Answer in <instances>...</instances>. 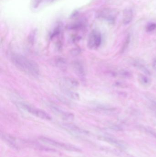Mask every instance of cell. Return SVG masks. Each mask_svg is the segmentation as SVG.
<instances>
[{
    "instance_id": "16",
    "label": "cell",
    "mask_w": 156,
    "mask_h": 157,
    "mask_svg": "<svg viewBox=\"0 0 156 157\" xmlns=\"http://www.w3.org/2000/svg\"><path fill=\"white\" fill-rule=\"evenodd\" d=\"M133 64L136 67L138 68L139 70L144 73L148 75L151 74L150 71L147 68V67L139 62H134Z\"/></svg>"
},
{
    "instance_id": "23",
    "label": "cell",
    "mask_w": 156,
    "mask_h": 157,
    "mask_svg": "<svg viewBox=\"0 0 156 157\" xmlns=\"http://www.w3.org/2000/svg\"><path fill=\"white\" fill-rule=\"evenodd\" d=\"M155 105H156V102H155Z\"/></svg>"
},
{
    "instance_id": "6",
    "label": "cell",
    "mask_w": 156,
    "mask_h": 157,
    "mask_svg": "<svg viewBox=\"0 0 156 157\" xmlns=\"http://www.w3.org/2000/svg\"><path fill=\"white\" fill-rule=\"evenodd\" d=\"M117 12L111 9H104L99 13V17L109 23L113 24L115 22L117 16Z\"/></svg>"
},
{
    "instance_id": "2",
    "label": "cell",
    "mask_w": 156,
    "mask_h": 157,
    "mask_svg": "<svg viewBox=\"0 0 156 157\" xmlns=\"http://www.w3.org/2000/svg\"><path fill=\"white\" fill-rule=\"evenodd\" d=\"M20 107L26 111L30 113V114L39 118L42 120H46V121H51L52 120V117L48 113L36 107H34L29 104H27L23 102H20L19 103Z\"/></svg>"
},
{
    "instance_id": "5",
    "label": "cell",
    "mask_w": 156,
    "mask_h": 157,
    "mask_svg": "<svg viewBox=\"0 0 156 157\" xmlns=\"http://www.w3.org/2000/svg\"><path fill=\"white\" fill-rule=\"evenodd\" d=\"M50 109L55 114L60 116L63 120L67 121H73L74 119V115L71 113L66 111L60 108L58 106L51 104Z\"/></svg>"
},
{
    "instance_id": "8",
    "label": "cell",
    "mask_w": 156,
    "mask_h": 157,
    "mask_svg": "<svg viewBox=\"0 0 156 157\" xmlns=\"http://www.w3.org/2000/svg\"><path fill=\"white\" fill-rule=\"evenodd\" d=\"M61 127L63 129L74 133L78 134L86 135L89 133V132L84 129L80 128L78 126L71 123H62L61 124Z\"/></svg>"
},
{
    "instance_id": "19",
    "label": "cell",
    "mask_w": 156,
    "mask_h": 157,
    "mask_svg": "<svg viewBox=\"0 0 156 157\" xmlns=\"http://www.w3.org/2000/svg\"><path fill=\"white\" fill-rule=\"evenodd\" d=\"M156 29V24L155 23H150L147 25L146 27V30L147 32H152Z\"/></svg>"
},
{
    "instance_id": "18",
    "label": "cell",
    "mask_w": 156,
    "mask_h": 157,
    "mask_svg": "<svg viewBox=\"0 0 156 157\" xmlns=\"http://www.w3.org/2000/svg\"><path fill=\"white\" fill-rule=\"evenodd\" d=\"M118 75L119 76L124 78H130L132 76L131 73L126 70H122L119 71Z\"/></svg>"
},
{
    "instance_id": "1",
    "label": "cell",
    "mask_w": 156,
    "mask_h": 157,
    "mask_svg": "<svg viewBox=\"0 0 156 157\" xmlns=\"http://www.w3.org/2000/svg\"><path fill=\"white\" fill-rule=\"evenodd\" d=\"M11 61L14 65L28 75L37 77L40 73L39 66L33 60L19 54H13Z\"/></svg>"
},
{
    "instance_id": "11",
    "label": "cell",
    "mask_w": 156,
    "mask_h": 157,
    "mask_svg": "<svg viewBox=\"0 0 156 157\" xmlns=\"http://www.w3.org/2000/svg\"><path fill=\"white\" fill-rule=\"evenodd\" d=\"M101 139L105 142H108L110 144L115 146L117 147L122 148H125V144L121 140H118L113 137H108V136H103L101 137Z\"/></svg>"
},
{
    "instance_id": "9",
    "label": "cell",
    "mask_w": 156,
    "mask_h": 157,
    "mask_svg": "<svg viewBox=\"0 0 156 157\" xmlns=\"http://www.w3.org/2000/svg\"><path fill=\"white\" fill-rule=\"evenodd\" d=\"M73 69L78 77L82 80L84 81L86 78L85 69L81 63L79 61H75L72 64Z\"/></svg>"
},
{
    "instance_id": "3",
    "label": "cell",
    "mask_w": 156,
    "mask_h": 157,
    "mask_svg": "<svg viewBox=\"0 0 156 157\" xmlns=\"http://www.w3.org/2000/svg\"><path fill=\"white\" fill-rule=\"evenodd\" d=\"M39 139L41 142L56 147H58L61 149H65L67 151L75 152H80L82 151L81 149L73 145L58 142L56 140H53V139L49 138V137H45V136H40L39 137Z\"/></svg>"
},
{
    "instance_id": "4",
    "label": "cell",
    "mask_w": 156,
    "mask_h": 157,
    "mask_svg": "<svg viewBox=\"0 0 156 157\" xmlns=\"http://www.w3.org/2000/svg\"><path fill=\"white\" fill-rule=\"evenodd\" d=\"M102 42V36L100 33L97 30L91 32L89 37L88 46L90 49H96L100 47Z\"/></svg>"
},
{
    "instance_id": "22",
    "label": "cell",
    "mask_w": 156,
    "mask_h": 157,
    "mask_svg": "<svg viewBox=\"0 0 156 157\" xmlns=\"http://www.w3.org/2000/svg\"><path fill=\"white\" fill-rule=\"evenodd\" d=\"M149 132L151 134L153 135L156 138V133L155 132H152V131H149Z\"/></svg>"
},
{
    "instance_id": "20",
    "label": "cell",
    "mask_w": 156,
    "mask_h": 157,
    "mask_svg": "<svg viewBox=\"0 0 156 157\" xmlns=\"http://www.w3.org/2000/svg\"><path fill=\"white\" fill-rule=\"evenodd\" d=\"M42 0H33L32 4H33V7L34 8H37L38 6L41 3Z\"/></svg>"
},
{
    "instance_id": "21",
    "label": "cell",
    "mask_w": 156,
    "mask_h": 157,
    "mask_svg": "<svg viewBox=\"0 0 156 157\" xmlns=\"http://www.w3.org/2000/svg\"><path fill=\"white\" fill-rule=\"evenodd\" d=\"M153 67L154 71H156V59L154 60L153 63Z\"/></svg>"
},
{
    "instance_id": "12",
    "label": "cell",
    "mask_w": 156,
    "mask_h": 157,
    "mask_svg": "<svg viewBox=\"0 0 156 157\" xmlns=\"http://www.w3.org/2000/svg\"><path fill=\"white\" fill-rule=\"evenodd\" d=\"M133 11L130 8H126L124 10L123 12V22L125 25L130 24L133 19Z\"/></svg>"
},
{
    "instance_id": "17",
    "label": "cell",
    "mask_w": 156,
    "mask_h": 157,
    "mask_svg": "<svg viewBox=\"0 0 156 157\" xmlns=\"http://www.w3.org/2000/svg\"><path fill=\"white\" fill-rule=\"evenodd\" d=\"M130 41H131V37H130V35H128L125 38L122 47L121 48V53H124L125 51V50L127 49V48H128L129 44H130Z\"/></svg>"
},
{
    "instance_id": "13",
    "label": "cell",
    "mask_w": 156,
    "mask_h": 157,
    "mask_svg": "<svg viewBox=\"0 0 156 157\" xmlns=\"http://www.w3.org/2000/svg\"><path fill=\"white\" fill-rule=\"evenodd\" d=\"M62 90L64 94H66L68 98H70L72 99L78 100L79 99V94L77 92L71 90V89L62 87Z\"/></svg>"
},
{
    "instance_id": "15",
    "label": "cell",
    "mask_w": 156,
    "mask_h": 157,
    "mask_svg": "<svg viewBox=\"0 0 156 157\" xmlns=\"http://www.w3.org/2000/svg\"><path fill=\"white\" fill-rule=\"evenodd\" d=\"M139 83L145 86H148L151 84V80L147 76L144 75H139L138 77Z\"/></svg>"
},
{
    "instance_id": "14",
    "label": "cell",
    "mask_w": 156,
    "mask_h": 157,
    "mask_svg": "<svg viewBox=\"0 0 156 157\" xmlns=\"http://www.w3.org/2000/svg\"><path fill=\"white\" fill-rule=\"evenodd\" d=\"M56 66L61 70H66L67 68V63L66 60L63 58H58L55 60Z\"/></svg>"
},
{
    "instance_id": "7",
    "label": "cell",
    "mask_w": 156,
    "mask_h": 157,
    "mask_svg": "<svg viewBox=\"0 0 156 157\" xmlns=\"http://www.w3.org/2000/svg\"><path fill=\"white\" fill-rule=\"evenodd\" d=\"M1 138L8 146L14 150H18L20 149L16 138L14 136L8 134L1 133Z\"/></svg>"
},
{
    "instance_id": "10",
    "label": "cell",
    "mask_w": 156,
    "mask_h": 157,
    "mask_svg": "<svg viewBox=\"0 0 156 157\" xmlns=\"http://www.w3.org/2000/svg\"><path fill=\"white\" fill-rule=\"evenodd\" d=\"M61 83L62 87L70 89L76 88L79 85L78 81L77 79L69 77H66L62 78Z\"/></svg>"
}]
</instances>
